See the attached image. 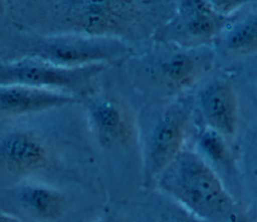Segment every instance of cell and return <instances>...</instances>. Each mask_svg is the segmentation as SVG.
<instances>
[{
	"instance_id": "obj_9",
	"label": "cell",
	"mask_w": 257,
	"mask_h": 222,
	"mask_svg": "<svg viewBox=\"0 0 257 222\" xmlns=\"http://www.w3.org/2000/svg\"><path fill=\"white\" fill-rule=\"evenodd\" d=\"M201 114L211 130L222 137L233 136L237 120V101L233 87L215 80L205 85L198 97Z\"/></svg>"
},
{
	"instance_id": "obj_13",
	"label": "cell",
	"mask_w": 257,
	"mask_h": 222,
	"mask_svg": "<svg viewBox=\"0 0 257 222\" xmlns=\"http://www.w3.org/2000/svg\"><path fill=\"white\" fill-rule=\"evenodd\" d=\"M196 61L189 53H175L167 57L161 63V71L164 76L176 83H184L195 72Z\"/></svg>"
},
{
	"instance_id": "obj_7",
	"label": "cell",
	"mask_w": 257,
	"mask_h": 222,
	"mask_svg": "<svg viewBox=\"0 0 257 222\" xmlns=\"http://www.w3.org/2000/svg\"><path fill=\"white\" fill-rule=\"evenodd\" d=\"M70 92L18 84H0V113L27 115L79 102Z\"/></svg>"
},
{
	"instance_id": "obj_14",
	"label": "cell",
	"mask_w": 257,
	"mask_h": 222,
	"mask_svg": "<svg viewBox=\"0 0 257 222\" xmlns=\"http://www.w3.org/2000/svg\"><path fill=\"white\" fill-rule=\"evenodd\" d=\"M203 148L210 154L212 157L216 159L223 158L225 153V145L223 143L222 136L217 132L210 130L203 135L202 138Z\"/></svg>"
},
{
	"instance_id": "obj_6",
	"label": "cell",
	"mask_w": 257,
	"mask_h": 222,
	"mask_svg": "<svg viewBox=\"0 0 257 222\" xmlns=\"http://www.w3.org/2000/svg\"><path fill=\"white\" fill-rule=\"evenodd\" d=\"M51 160L47 139L39 132L15 128L0 135V166L15 175L44 170Z\"/></svg>"
},
{
	"instance_id": "obj_8",
	"label": "cell",
	"mask_w": 257,
	"mask_h": 222,
	"mask_svg": "<svg viewBox=\"0 0 257 222\" xmlns=\"http://www.w3.org/2000/svg\"><path fill=\"white\" fill-rule=\"evenodd\" d=\"M87 108L102 144L124 145L132 139L134 134L132 117L119 100L102 95L91 99Z\"/></svg>"
},
{
	"instance_id": "obj_2",
	"label": "cell",
	"mask_w": 257,
	"mask_h": 222,
	"mask_svg": "<svg viewBox=\"0 0 257 222\" xmlns=\"http://www.w3.org/2000/svg\"><path fill=\"white\" fill-rule=\"evenodd\" d=\"M142 4L135 1H61L41 11L44 22L52 26L49 35L77 34L122 40L143 15Z\"/></svg>"
},
{
	"instance_id": "obj_1",
	"label": "cell",
	"mask_w": 257,
	"mask_h": 222,
	"mask_svg": "<svg viewBox=\"0 0 257 222\" xmlns=\"http://www.w3.org/2000/svg\"><path fill=\"white\" fill-rule=\"evenodd\" d=\"M155 183L201 221L227 222L236 213V204L218 175L194 152L182 150Z\"/></svg>"
},
{
	"instance_id": "obj_16",
	"label": "cell",
	"mask_w": 257,
	"mask_h": 222,
	"mask_svg": "<svg viewBox=\"0 0 257 222\" xmlns=\"http://www.w3.org/2000/svg\"><path fill=\"white\" fill-rule=\"evenodd\" d=\"M0 222H21L14 216H11L3 211H0Z\"/></svg>"
},
{
	"instance_id": "obj_11",
	"label": "cell",
	"mask_w": 257,
	"mask_h": 222,
	"mask_svg": "<svg viewBox=\"0 0 257 222\" xmlns=\"http://www.w3.org/2000/svg\"><path fill=\"white\" fill-rule=\"evenodd\" d=\"M222 18L204 2H186L181 10L180 26L185 34L193 38L205 39L214 35L220 28Z\"/></svg>"
},
{
	"instance_id": "obj_15",
	"label": "cell",
	"mask_w": 257,
	"mask_h": 222,
	"mask_svg": "<svg viewBox=\"0 0 257 222\" xmlns=\"http://www.w3.org/2000/svg\"><path fill=\"white\" fill-rule=\"evenodd\" d=\"M162 222H202L200 219L189 213L185 209L182 212H174L166 217Z\"/></svg>"
},
{
	"instance_id": "obj_4",
	"label": "cell",
	"mask_w": 257,
	"mask_h": 222,
	"mask_svg": "<svg viewBox=\"0 0 257 222\" xmlns=\"http://www.w3.org/2000/svg\"><path fill=\"white\" fill-rule=\"evenodd\" d=\"M106 64L59 66L38 58L21 57L0 61V84H18L73 93L86 91Z\"/></svg>"
},
{
	"instance_id": "obj_12",
	"label": "cell",
	"mask_w": 257,
	"mask_h": 222,
	"mask_svg": "<svg viewBox=\"0 0 257 222\" xmlns=\"http://www.w3.org/2000/svg\"><path fill=\"white\" fill-rule=\"evenodd\" d=\"M225 45L235 52H248L257 48V14L236 24L228 32Z\"/></svg>"
},
{
	"instance_id": "obj_3",
	"label": "cell",
	"mask_w": 257,
	"mask_h": 222,
	"mask_svg": "<svg viewBox=\"0 0 257 222\" xmlns=\"http://www.w3.org/2000/svg\"><path fill=\"white\" fill-rule=\"evenodd\" d=\"M22 57L38 58L50 63L79 67L116 62L128 55L127 44L117 38L77 34L44 35L26 43Z\"/></svg>"
},
{
	"instance_id": "obj_10",
	"label": "cell",
	"mask_w": 257,
	"mask_h": 222,
	"mask_svg": "<svg viewBox=\"0 0 257 222\" xmlns=\"http://www.w3.org/2000/svg\"><path fill=\"white\" fill-rule=\"evenodd\" d=\"M14 199L21 210L39 221H56L67 209V198L60 190L39 182L20 183Z\"/></svg>"
},
{
	"instance_id": "obj_17",
	"label": "cell",
	"mask_w": 257,
	"mask_h": 222,
	"mask_svg": "<svg viewBox=\"0 0 257 222\" xmlns=\"http://www.w3.org/2000/svg\"><path fill=\"white\" fill-rule=\"evenodd\" d=\"M95 222H123V221L120 219H117L115 217H103Z\"/></svg>"
},
{
	"instance_id": "obj_5",
	"label": "cell",
	"mask_w": 257,
	"mask_h": 222,
	"mask_svg": "<svg viewBox=\"0 0 257 222\" xmlns=\"http://www.w3.org/2000/svg\"><path fill=\"white\" fill-rule=\"evenodd\" d=\"M188 121L186 107L180 104L167 108L145 140L143 148L144 183H155L160 174L182 152Z\"/></svg>"
}]
</instances>
